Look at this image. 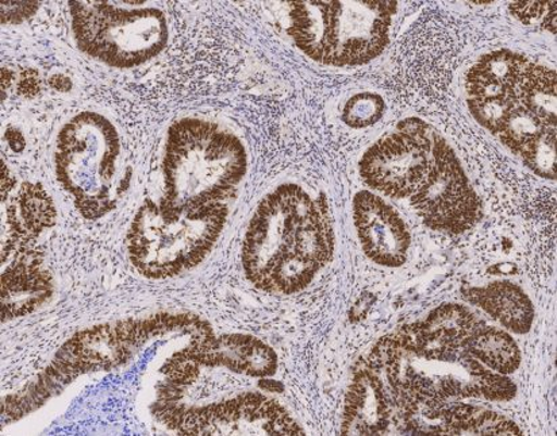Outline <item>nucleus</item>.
<instances>
[{
    "label": "nucleus",
    "instance_id": "21",
    "mask_svg": "<svg viewBox=\"0 0 557 436\" xmlns=\"http://www.w3.org/2000/svg\"><path fill=\"white\" fill-rule=\"evenodd\" d=\"M425 332L440 335V337L465 345L468 339L483 326V322L472 314L470 310L460 304H443L429 314L425 321L418 322Z\"/></svg>",
    "mask_w": 557,
    "mask_h": 436
},
{
    "label": "nucleus",
    "instance_id": "1",
    "mask_svg": "<svg viewBox=\"0 0 557 436\" xmlns=\"http://www.w3.org/2000/svg\"><path fill=\"white\" fill-rule=\"evenodd\" d=\"M248 170L247 150L216 123L182 120L166 137L163 159L165 210L188 212L226 204Z\"/></svg>",
    "mask_w": 557,
    "mask_h": 436
},
{
    "label": "nucleus",
    "instance_id": "33",
    "mask_svg": "<svg viewBox=\"0 0 557 436\" xmlns=\"http://www.w3.org/2000/svg\"><path fill=\"white\" fill-rule=\"evenodd\" d=\"M260 388L264 390H270V393H278V389L282 388L281 384L274 382V379L261 378Z\"/></svg>",
    "mask_w": 557,
    "mask_h": 436
},
{
    "label": "nucleus",
    "instance_id": "24",
    "mask_svg": "<svg viewBox=\"0 0 557 436\" xmlns=\"http://www.w3.org/2000/svg\"><path fill=\"white\" fill-rule=\"evenodd\" d=\"M468 110L473 120L494 136H498L506 119L518 103L515 97L467 98Z\"/></svg>",
    "mask_w": 557,
    "mask_h": 436
},
{
    "label": "nucleus",
    "instance_id": "12",
    "mask_svg": "<svg viewBox=\"0 0 557 436\" xmlns=\"http://www.w3.org/2000/svg\"><path fill=\"white\" fill-rule=\"evenodd\" d=\"M135 357L116 332L115 323L82 329L54 354L52 365L71 382L82 374L111 371Z\"/></svg>",
    "mask_w": 557,
    "mask_h": 436
},
{
    "label": "nucleus",
    "instance_id": "16",
    "mask_svg": "<svg viewBox=\"0 0 557 436\" xmlns=\"http://www.w3.org/2000/svg\"><path fill=\"white\" fill-rule=\"evenodd\" d=\"M468 303L478 306L508 332L527 334L534 322L532 300L521 287L510 282H497L486 287H468L461 290Z\"/></svg>",
    "mask_w": 557,
    "mask_h": 436
},
{
    "label": "nucleus",
    "instance_id": "29",
    "mask_svg": "<svg viewBox=\"0 0 557 436\" xmlns=\"http://www.w3.org/2000/svg\"><path fill=\"white\" fill-rule=\"evenodd\" d=\"M38 88H40V82H38L37 72L32 70L25 71L24 75H22L21 92L32 97V95L38 92Z\"/></svg>",
    "mask_w": 557,
    "mask_h": 436
},
{
    "label": "nucleus",
    "instance_id": "22",
    "mask_svg": "<svg viewBox=\"0 0 557 436\" xmlns=\"http://www.w3.org/2000/svg\"><path fill=\"white\" fill-rule=\"evenodd\" d=\"M518 154L534 175L555 180L556 127H544Z\"/></svg>",
    "mask_w": 557,
    "mask_h": 436
},
{
    "label": "nucleus",
    "instance_id": "28",
    "mask_svg": "<svg viewBox=\"0 0 557 436\" xmlns=\"http://www.w3.org/2000/svg\"><path fill=\"white\" fill-rule=\"evenodd\" d=\"M38 9H40V2H2L0 3L2 24L18 25L35 15Z\"/></svg>",
    "mask_w": 557,
    "mask_h": 436
},
{
    "label": "nucleus",
    "instance_id": "2",
    "mask_svg": "<svg viewBox=\"0 0 557 436\" xmlns=\"http://www.w3.org/2000/svg\"><path fill=\"white\" fill-rule=\"evenodd\" d=\"M397 10V2H294L287 33L311 60L354 68L386 49Z\"/></svg>",
    "mask_w": 557,
    "mask_h": 436
},
{
    "label": "nucleus",
    "instance_id": "25",
    "mask_svg": "<svg viewBox=\"0 0 557 436\" xmlns=\"http://www.w3.org/2000/svg\"><path fill=\"white\" fill-rule=\"evenodd\" d=\"M386 111L381 95L375 92H360L347 100L343 109L345 125L352 128H366L375 125L383 119Z\"/></svg>",
    "mask_w": 557,
    "mask_h": 436
},
{
    "label": "nucleus",
    "instance_id": "34",
    "mask_svg": "<svg viewBox=\"0 0 557 436\" xmlns=\"http://www.w3.org/2000/svg\"><path fill=\"white\" fill-rule=\"evenodd\" d=\"M495 271L498 272L497 275H511V273L516 271V266L509 264H499L495 266Z\"/></svg>",
    "mask_w": 557,
    "mask_h": 436
},
{
    "label": "nucleus",
    "instance_id": "4",
    "mask_svg": "<svg viewBox=\"0 0 557 436\" xmlns=\"http://www.w3.org/2000/svg\"><path fill=\"white\" fill-rule=\"evenodd\" d=\"M120 153L119 133L103 115L85 111L61 128L54 149L55 176L86 220H100L114 210Z\"/></svg>",
    "mask_w": 557,
    "mask_h": 436
},
{
    "label": "nucleus",
    "instance_id": "13",
    "mask_svg": "<svg viewBox=\"0 0 557 436\" xmlns=\"http://www.w3.org/2000/svg\"><path fill=\"white\" fill-rule=\"evenodd\" d=\"M2 273V321L26 316L53 295V278L44 270L42 256L33 244L16 249Z\"/></svg>",
    "mask_w": 557,
    "mask_h": 436
},
{
    "label": "nucleus",
    "instance_id": "31",
    "mask_svg": "<svg viewBox=\"0 0 557 436\" xmlns=\"http://www.w3.org/2000/svg\"><path fill=\"white\" fill-rule=\"evenodd\" d=\"M50 86L58 89V91L66 92L72 88V82L64 75H54L52 79H50Z\"/></svg>",
    "mask_w": 557,
    "mask_h": 436
},
{
    "label": "nucleus",
    "instance_id": "11",
    "mask_svg": "<svg viewBox=\"0 0 557 436\" xmlns=\"http://www.w3.org/2000/svg\"><path fill=\"white\" fill-rule=\"evenodd\" d=\"M186 349L202 368H225L253 378L272 377L278 366L277 354L271 346L245 334L205 335L191 339Z\"/></svg>",
    "mask_w": 557,
    "mask_h": 436
},
{
    "label": "nucleus",
    "instance_id": "8",
    "mask_svg": "<svg viewBox=\"0 0 557 436\" xmlns=\"http://www.w3.org/2000/svg\"><path fill=\"white\" fill-rule=\"evenodd\" d=\"M434 134L421 120L400 122L397 130L367 150L360 161L361 178L386 197L410 198L431 167Z\"/></svg>",
    "mask_w": 557,
    "mask_h": 436
},
{
    "label": "nucleus",
    "instance_id": "14",
    "mask_svg": "<svg viewBox=\"0 0 557 436\" xmlns=\"http://www.w3.org/2000/svg\"><path fill=\"white\" fill-rule=\"evenodd\" d=\"M393 402L386 385L366 365L355 372L345 395L344 435H383L393 422Z\"/></svg>",
    "mask_w": 557,
    "mask_h": 436
},
{
    "label": "nucleus",
    "instance_id": "18",
    "mask_svg": "<svg viewBox=\"0 0 557 436\" xmlns=\"http://www.w3.org/2000/svg\"><path fill=\"white\" fill-rule=\"evenodd\" d=\"M521 428L497 412L450 402L444 408L440 435H521Z\"/></svg>",
    "mask_w": 557,
    "mask_h": 436
},
{
    "label": "nucleus",
    "instance_id": "27",
    "mask_svg": "<svg viewBox=\"0 0 557 436\" xmlns=\"http://www.w3.org/2000/svg\"><path fill=\"white\" fill-rule=\"evenodd\" d=\"M556 8V2H515L509 5L510 13L522 24H542L549 10Z\"/></svg>",
    "mask_w": 557,
    "mask_h": 436
},
{
    "label": "nucleus",
    "instance_id": "10",
    "mask_svg": "<svg viewBox=\"0 0 557 436\" xmlns=\"http://www.w3.org/2000/svg\"><path fill=\"white\" fill-rule=\"evenodd\" d=\"M354 221L361 248L377 265L398 267L408 260L410 233L392 205L370 191L354 199Z\"/></svg>",
    "mask_w": 557,
    "mask_h": 436
},
{
    "label": "nucleus",
    "instance_id": "6",
    "mask_svg": "<svg viewBox=\"0 0 557 436\" xmlns=\"http://www.w3.org/2000/svg\"><path fill=\"white\" fill-rule=\"evenodd\" d=\"M315 204L317 200L295 184H284L261 200L243 246L244 272L255 287H263L278 262L300 259L297 251L299 226Z\"/></svg>",
    "mask_w": 557,
    "mask_h": 436
},
{
    "label": "nucleus",
    "instance_id": "23",
    "mask_svg": "<svg viewBox=\"0 0 557 436\" xmlns=\"http://www.w3.org/2000/svg\"><path fill=\"white\" fill-rule=\"evenodd\" d=\"M544 127L548 126L518 104L506 119L498 137L506 148L518 154Z\"/></svg>",
    "mask_w": 557,
    "mask_h": 436
},
{
    "label": "nucleus",
    "instance_id": "19",
    "mask_svg": "<svg viewBox=\"0 0 557 436\" xmlns=\"http://www.w3.org/2000/svg\"><path fill=\"white\" fill-rule=\"evenodd\" d=\"M556 74L548 66L531 63L516 88L521 108L544 123L556 127Z\"/></svg>",
    "mask_w": 557,
    "mask_h": 436
},
{
    "label": "nucleus",
    "instance_id": "15",
    "mask_svg": "<svg viewBox=\"0 0 557 436\" xmlns=\"http://www.w3.org/2000/svg\"><path fill=\"white\" fill-rule=\"evenodd\" d=\"M58 217L53 200L40 184H22L18 194L4 209L2 259L14 253L21 246L30 245L44 231L52 228ZM3 232V233H4Z\"/></svg>",
    "mask_w": 557,
    "mask_h": 436
},
{
    "label": "nucleus",
    "instance_id": "26",
    "mask_svg": "<svg viewBox=\"0 0 557 436\" xmlns=\"http://www.w3.org/2000/svg\"><path fill=\"white\" fill-rule=\"evenodd\" d=\"M200 369L202 366L199 365V362L194 360L187 349H183L180 353L172 356L160 372L169 382L187 389L199 378Z\"/></svg>",
    "mask_w": 557,
    "mask_h": 436
},
{
    "label": "nucleus",
    "instance_id": "9",
    "mask_svg": "<svg viewBox=\"0 0 557 436\" xmlns=\"http://www.w3.org/2000/svg\"><path fill=\"white\" fill-rule=\"evenodd\" d=\"M191 435L305 434L299 424L275 400L259 393H248L189 410Z\"/></svg>",
    "mask_w": 557,
    "mask_h": 436
},
{
    "label": "nucleus",
    "instance_id": "3",
    "mask_svg": "<svg viewBox=\"0 0 557 436\" xmlns=\"http://www.w3.org/2000/svg\"><path fill=\"white\" fill-rule=\"evenodd\" d=\"M230 214L227 204L188 212L145 201L127 234V254L143 276L175 277L202 264L219 240Z\"/></svg>",
    "mask_w": 557,
    "mask_h": 436
},
{
    "label": "nucleus",
    "instance_id": "5",
    "mask_svg": "<svg viewBox=\"0 0 557 436\" xmlns=\"http://www.w3.org/2000/svg\"><path fill=\"white\" fill-rule=\"evenodd\" d=\"M77 47L111 68L131 70L163 52L169 25L158 9L111 2H70Z\"/></svg>",
    "mask_w": 557,
    "mask_h": 436
},
{
    "label": "nucleus",
    "instance_id": "20",
    "mask_svg": "<svg viewBox=\"0 0 557 436\" xmlns=\"http://www.w3.org/2000/svg\"><path fill=\"white\" fill-rule=\"evenodd\" d=\"M467 350L490 371L508 374L518 371L521 365V350L508 332L483 324L468 339Z\"/></svg>",
    "mask_w": 557,
    "mask_h": 436
},
{
    "label": "nucleus",
    "instance_id": "7",
    "mask_svg": "<svg viewBox=\"0 0 557 436\" xmlns=\"http://www.w3.org/2000/svg\"><path fill=\"white\" fill-rule=\"evenodd\" d=\"M418 216L432 231L461 234L482 220V201L478 198L463 166L453 148L434 134L431 167L410 197Z\"/></svg>",
    "mask_w": 557,
    "mask_h": 436
},
{
    "label": "nucleus",
    "instance_id": "32",
    "mask_svg": "<svg viewBox=\"0 0 557 436\" xmlns=\"http://www.w3.org/2000/svg\"><path fill=\"white\" fill-rule=\"evenodd\" d=\"M15 184L14 177L10 175L8 167L3 164V175H2V197L3 199L8 198V194L13 189Z\"/></svg>",
    "mask_w": 557,
    "mask_h": 436
},
{
    "label": "nucleus",
    "instance_id": "17",
    "mask_svg": "<svg viewBox=\"0 0 557 436\" xmlns=\"http://www.w3.org/2000/svg\"><path fill=\"white\" fill-rule=\"evenodd\" d=\"M532 61L509 49L484 54L466 76L468 98L515 97L523 72Z\"/></svg>",
    "mask_w": 557,
    "mask_h": 436
},
{
    "label": "nucleus",
    "instance_id": "30",
    "mask_svg": "<svg viewBox=\"0 0 557 436\" xmlns=\"http://www.w3.org/2000/svg\"><path fill=\"white\" fill-rule=\"evenodd\" d=\"M5 137L9 139L11 149H14L15 152H22V149L25 147V139L21 132L15 130V128H10Z\"/></svg>",
    "mask_w": 557,
    "mask_h": 436
}]
</instances>
